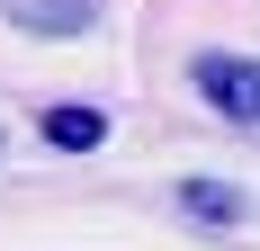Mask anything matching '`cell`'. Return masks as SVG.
<instances>
[{"label": "cell", "instance_id": "cell-2", "mask_svg": "<svg viewBox=\"0 0 260 251\" xmlns=\"http://www.w3.org/2000/svg\"><path fill=\"white\" fill-rule=\"evenodd\" d=\"M108 0H0V18L27 27V36H81V27H99Z\"/></svg>", "mask_w": 260, "mask_h": 251}, {"label": "cell", "instance_id": "cell-4", "mask_svg": "<svg viewBox=\"0 0 260 251\" xmlns=\"http://www.w3.org/2000/svg\"><path fill=\"white\" fill-rule=\"evenodd\" d=\"M36 125H45V144H63V152H90V144L108 135V117H99V108H45Z\"/></svg>", "mask_w": 260, "mask_h": 251}, {"label": "cell", "instance_id": "cell-1", "mask_svg": "<svg viewBox=\"0 0 260 251\" xmlns=\"http://www.w3.org/2000/svg\"><path fill=\"white\" fill-rule=\"evenodd\" d=\"M188 81H198V99H207L224 125L260 135V54H198Z\"/></svg>", "mask_w": 260, "mask_h": 251}, {"label": "cell", "instance_id": "cell-3", "mask_svg": "<svg viewBox=\"0 0 260 251\" xmlns=\"http://www.w3.org/2000/svg\"><path fill=\"white\" fill-rule=\"evenodd\" d=\"M171 198H180L188 225H207V233H234L242 225V189H224V179H180Z\"/></svg>", "mask_w": 260, "mask_h": 251}]
</instances>
